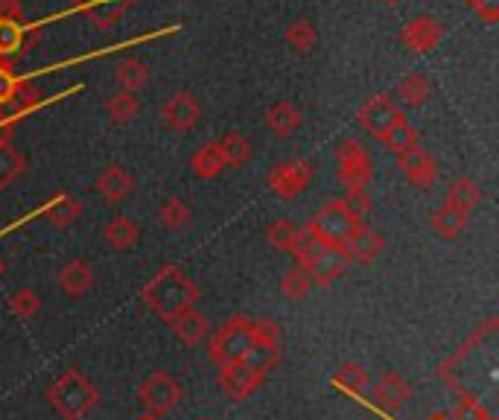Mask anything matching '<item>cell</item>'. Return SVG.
<instances>
[{
  "mask_svg": "<svg viewBox=\"0 0 499 420\" xmlns=\"http://www.w3.org/2000/svg\"><path fill=\"white\" fill-rule=\"evenodd\" d=\"M141 298L161 321H167L170 324L172 318H179L181 313L193 310L196 301H199V287L190 280V275H187L181 266L170 263L141 289Z\"/></svg>",
  "mask_w": 499,
  "mask_h": 420,
  "instance_id": "1",
  "label": "cell"
},
{
  "mask_svg": "<svg viewBox=\"0 0 499 420\" xmlns=\"http://www.w3.org/2000/svg\"><path fill=\"white\" fill-rule=\"evenodd\" d=\"M47 400L61 420H85L99 400L97 386L77 368H68L47 388Z\"/></svg>",
  "mask_w": 499,
  "mask_h": 420,
  "instance_id": "2",
  "label": "cell"
},
{
  "mask_svg": "<svg viewBox=\"0 0 499 420\" xmlns=\"http://www.w3.org/2000/svg\"><path fill=\"white\" fill-rule=\"evenodd\" d=\"M252 344H254V318L234 315L210 336L208 356L217 368H226V365L240 362L243 356L252 351Z\"/></svg>",
  "mask_w": 499,
  "mask_h": 420,
  "instance_id": "3",
  "label": "cell"
},
{
  "mask_svg": "<svg viewBox=\"0 0 499 420\" xmlns=\"http://www.w3.org/2000/svg\"><path fill=\"white\" fill-rule=\"evenodd\" d=\"M356 225V219L347 214L345 205L336 199V202H324L319 207V214L307 222V233H313V237L324 245V249L330 251H339L345 240L351 237V231Z\"/></svg>",
  "mask_w": 499,
  "mask_h": 420,
  "instance_id": "4",
  "label": "cell"
},
{
  "mask_svg": "<svg viewBox=\"0 0 499 420\" xmlns=\"http://www.w3.org/2000/svg\"><path fill=\"white\" fill-rule=\"evenodd\" d=\"M184 397L181 382L176 377H170L167 370H155L149 374L141 386H137V400H141L143 412L164 417L179 406V400Z\"/></svg>",
  "mask_w": 499,
  "mask_h": 420,
  "instance_id": "5",
  "label": "cell"
},
{
  "mask_svg": "<svg viewBox=\"0 0 499 420\" xmlns=\"http://www.w3.org/2000/svg\"><path fill=\"white\" fill-rule=\"evenodd\" d=\"M310 181H313V164L304 158H295V160H281V164H274L266 176V184L269 190L278 196V199L290 202V199H298L307 187Z\"/></svg>",
  "mask_w": 499,
  "mask_h": 420,
  "instance_id": "6",
  "label": "cell"
},
{
  "mask_svg": "<svg viewBox=\"0 0 499 420\" xmlns=\"http://www.w3.org/2000/svg\"><path fill=\"white\" fill-rule=\"evenodd\" d=\"M336 176L345 187H368L374 167L371 155L359 141H342L336 150Z\"/></svg>",
  "mask_w": 499,
  "mask_h": 420,
  "instance_id": "7",
  "label": "cell"
},
{
  "mask_svg": "<svg viewBox=\"0 0 499 420\" xmlns=\"http://www.w3.org/2000/svg\"><path fill=\"white\" fill-rule=\"evenodd\" d=\"M161 120H164L167 129L184 134L196 129V123L202 120V105L196 103V96L190 91H176L161 105Z\"/></svg>",
  "mask_w": 499,
  "mask_h": 420,
  "instance_id": "8",
  "label": "cell"
},
{
  "mask_svg": "<svg viewBox=\"0 0 499 420\" xmlns=\"http://www.w3.org/2000/svg\"><path fill=\"white\" fill-rule=\"evenodd\" d=\"M385 249V240H383V233L380 231H374L371 225H365V222H356L354 231H351V237L345 240L342 245V257L347 263H374L377 257L383 254Z\"/></svg>",
  "mask_w": 499,
  "mask_h": 420,
  "instance_id": "9",
  "label": "cell"
},
{
  "mask_svg": "<svg viewBox=\"0 0 499 420\" xmlns=\"http://www.w3.org/2000/svg\"><path fill=\"white\" fill-rule=\"evenodd\" d=\"M441 39H444V27H441V21L432 18V15L411 18L406 27L401 30V44L406 47L409 53H415V56H423V53L435 50V47L441 44Z\"/></svg>",
  "mask_w": 499,
  "mask_h": 420,
  "instance_id": "10",
  "label": "cell"
},
{
  "mask_svg": "<svg viewBox=\"0 0 499 420\" xmlns=\"http://www.w3.org/2000/svg\"><path fill=\"white\" fill-rule=\"evenodd\" d=\"M401 105H397L389 94H374L371 100L359 108V126H363L374 138H383L397 120H401Z\"/></svg>",
  "mask_w": 499,
  "mask_h": 420,
  "instance_id": "11",
  "label": "cell"
},
{
  "mask_svg": "<svg viewBox=\"0 0 499 420\" xmlns=\"http://www.w3.org/2000/svg\"><path fill=\"white\" fill-rule=\"evenodd\" d=\"M217 379H219V388L226 391V397H231V400H248L260 386H263V377L254 374V370L243 362L219 368Z\"/></svg>",
  "mask_w": 499,
  "mask_h": 420,
  "instance_id": "12",
  "label": "cell"
},
{
  "mask_svg": "<svg viewBox=\"0 0 499 420\" xmlns=\"http://www.w3.org/2000/svg\"><path fill=\"white\" fill-rule=\"evenodd\" d=\"M397 167L420 190H430L435 178H439V164H435V158L423 146H415V150L397 155Z\"/></svg>",
  "mask_w": 499,
  "mask_h": 420,
  "instance_id": "13",
  "label": "cell"
},
{
  "mask_svg": "<svg viewBox=\"0 0 499 420\" xmlns=\"http://www.w3.org/2000/svg\"><path fill=\"white\" fill-rule=\"evenodd\" d=\"M371 397H374V406H380L385 412H394L411 400V386L397 374V370H385V374L374 382Z\"/></svg>",
  "mask_w": 499,
  "mask_h": 420,
  "instance_id": "14",
  "label": "cell"
},
{
  "mask_svg": "<svg viewBox=\"0 0 499 420\" xmlns=\"http://www.w3.org/2000/svg\"><path fill=\"white\" fill-rule=\"evenodd\" d=\"M134 190V178L129 169H123L120 164H108L103 172L97 176V193L103 196L106 202L120 205L123 199H129Z\"/></svg>",
  "mask_w": 499,
  "mask_h": 420,
  "instance_id": "15",
  "label": "cell"
},
{
  "mask_svg": "<svg viewBox=\"0 0 499 420\" xmlns=\"http://www.w3.org/2000/svg\"><path fill=\"white\" fill-rule=\"evenodd\" d=\"M35 39H39V35L30 39V30L21 27V21H0V65L9 68Z\"/></svg>",
  "mask_w": 499,
  "mask_h": 420,
  "instance_id": "16",
  "label": "cell"
},
{
  "mask_svg": "<svg viewBox=\"0 0 499 420\" xmlns=\"http://www.w3.org/2000/svg\"><path fill=\"white\" fill-rule=\"evenodd\" d=\"M170 327L179 336V342L187 344V348H196V344H202L210 336V321L199 313L196 306H193V310L181 313L179 318H172Z\"/></svg>",
  "mask_w": 499,
  "mask_h": 420,
  "instance_id": "17",
  "label": "cell"
},
{
  "mask_svg": "<svg viewBox=\"0 0 499 420\" xmlns=\"http://www.w3.org/2000/svg\"><path fill=\"white\" fill-rule=\"evenodd\" d=\"M59 287L65 295H70V298H82L85 292H88L94 287V271L91 266L85 260H68L65 266L59 269Z\"/></svg>",
  "mask_w": 499,
  "mask_h": 420,
  "instance_id": "18",
  "label": "cell"
},
{
  "mask_svg": "<svg viewBox=\"0 0 499 420\" xmlns=\"http://www.w3.org/2000/svg\"><path fill=\"white\" fill-rule=\"evenodd\" d=\"M301 123H304L301 111H298L292 103H283V100L269 105L266 114H263V126L278 134V138H290V134H295L298 129H301Z\"/></svg>",
  "mask_w": 499,
  "mask_h": 420,
  "instance_id": "19",
  "label": "cell"
},
{
  "mask_svg": "<svg viewBox=\"0 0 499 420\" xmlns=\"http://www.w3.org/2000/svg\"><path fill=\"white\" fill-rule=\"evenodd\" d=\"M345 269H347V260L342 257V251H330V249H324L313 263H310L304 271L310 275V280L319 283V287H330L333 280H339L345 275Z\"/></svg>",
  "mask_w": 499,
  "mask_h": 420,
  "instance_id": "20",
  "label": "cell"
},
{
  "mask_svg": "<svg viewBox=\"0 0 499 420\" xmlns=\"http://www.w3.org/2000/svg\"><path fill=\"white\" fill-rule=\"evenodd\" d=\"M103 237L115 251H129L141 242V228H137V222L129 216H115L103 228Z\"/></svg>",
  "mask_w": 499,
  "mask_h": 420,
  "instance_id": "21",
  "label": "cell"
},
{
  "mask_svg": "<svg viewBox=\"0 0 499 420\" xmlns=\"http://www.w3.org/2000/svg\"><path fill=\"white\" fill-rule=\"evenodd\" d=\"M82 216V202L70 193H59L53 202L44 205V219L53 228H70Z\"/></svg>",
  "mask_w": 499,
  "mask_h": 420,
  "instance_id": "22",
  "label": "cell"
},
{
  "mask_svg": "<svg viewBox=\"0 0 499 420\" xmlns=\"http://www.w3.org/2000/svg\"><path fill=\"white\" fill-rule=\"evenodd\" d=\"M430 225H432V231L439 233L441 240H456V237H461V231L467 228V214H465V210L450 207V205H441L430 216Z\"/></svg>",
  "mask_w": 499,
  "mask_h": 420,
  "instance_id": "23",
  "label": "cell"
},
{
  "mask_svg": "<svg viewBox=\"0 0 499 420\" xmlns=\"http://www.w3.org/2000/svg\"><path fill=\"white\" fill-rule=\"evenodd\" d=\"M217 146H219L222 160H226V167H234V169H243L254 155L252 141H248L245 134H240V132H228Z\"/></svg>",
  "mask_w": 499,
  "mask_h": 420,
  "instance_id": "24",
  "label": "cell"
},
{
  "mask_svg": "<svg viewBox=\"0 0 499 420\" xmlns=\"http://www.w3.org/2000/svg\"><path fill=\"white\" fill-rule=\"evenodd\" d=\"M479 202H482V190L473 178H456V181H450V187H447V193H444V205L465 210V214L476 207Z\"/></svg>",
  "mask_w": 499,
  "mask_h": 420,
  "instance_id": "25",
  "label": "cell"
},
{
  "mask_svg": "<svg viewBox=\"0 0 499 420\" xmlns=\"http://www.w3.org/2000/svg\"><path fill=\"white\" fill-rule=\"evenodd\" d=\"M190 169H193V176L196 178H217L222 169H226V160H222L219 155V146L217 143H205V146H199V150L193 152L190 158Z\"/></svg>",
  "mask_w": 499,
  "mask_h": 420,
  "instance_id": "26",
  "label": "cell"
},
{
  "mask_svg": "<svg viewBox=\"0 0 499 420\" xmlns=\"http://www.w3.org/2000/svg\"><path fill=\"white\" fill-rule=\"evenodd\" d=\"M430 94H432V85L423 73H406V77L397 82V96H401V103L409 108L423 105L430 100Z\"/></svg>",
  "mask_w": 499,
  "mask_h": 420,
  "instance_id": "27",
  "label": "cell"
},
{
  "mask_svg": "<svg viewBox=\"0 0 499 420\" xmlns=\"http://www.w3.org/2000/svg\"><path fill=\"white\" fill-rule=\"evenodd\" d=\"M115 79H117V85H120V91L134 94V91L146 88V82H149V68L143 65L141 59H123L120 65H117V70H115Z\"/></svg>",
  "mask_w": 499,
  "mask_h": 420,
  "instance_id": "28",
  "label": "cell"
},
{
  "mask_svg": "<svg viewBox=\"0 0 499 420\" xmlns=\"http://www.w3.org/2000/svg\"><path fill=\"white\" fill-rule=\"evenodd\" d=\"M18 91H21V79L12 73V68L0 65V117L21 120V114H18Z\"/></svg>",
  "mask_w": 499,
  "mask_h": 420,
  "instance_id": "29",
  "label": "cell"
},
{
  "mask_svg": "<svg viewBox=\"0 0 499 420\" xmlns=\"http://www.w3.org/2000/svg\"><path fill=\"white\" fill-rule=\"evenodd\" d=\"M385 146H389V150L394 152V155H403V152H409V150H415V146H420L418 141V132H415V126H411V123L406 120V117H401L394 123V126L389 129L380 138Z\"/></svg>",
  "mask_w": 499,
  "mask_h": 420,
  "instance_id": "30",
  "label": "cell"
},
{
  "mask_svg": "<svg viewBox=\"0 0 499 420\" xmlns=\"http://www.w3.org/2000/svg\"><path fill=\"white\" fill-rule=\"evenodd\" d=\"M333 386L345 394H363L368 388V370L359 362H345L333 374Z\"/></svg>",
  "mask_w": 499,
  "mask_h": 420,
  "instance_id": "31",
  "label": "cell"
},
{
  "mask_svg": "<svg viewBox=\"0 0 499 420\" xmlns=\"http://www.w3.org/2000/svg\"><path fill=\"white\" fill-rule=\"evenodd\" d=\"M278 360H281V348H274V344H252V351H248L245 356H243V365H248L254 370V374H260L266 379V374H272V368L278 365Z\"/></svg>",
  "mask_w": 499,
  "mask_h": 420,
  "instance_id": "32",
  "label": "cell"
},
{
  "mask_svg": "<svg viewBox=\"0 0 499 420\" xmlns=\"http://www.w3.org/2000/svg\"><path fill=\"white\" fill-rule=\"evenodd\" d=\"M298 233H301V228H298L292 219H274L272 225L263 231V237L274 251H292Z\"/></svg>",
  "mask_w": 499,
  "mask_h": 420,
  "instance_id": "33",
  "label": "cell"
},
{
  "mask_svg": "<svg viewBox=\"0 0 499 420\" xmlns=\"http://www.w3.org/2000/svg\"><path fill=\"white\" fill-rule=\"evenodd\" d=\"M27 169V160L12 143H0V193H4L21 172Z\"/></svg>",
  "mask_w": 499,
  "mask_h": 420,
  "instance_id": "34",
  "label": "cell"
},
{
  "mask_svg": "<svg viewBox=\"0 0 499 420\" xmlns=\"http://www.w3.org/2000/svg\"><path fill=\"white\" fill-rule=\"evenodd\" d=\"M106 114L115 123H132L137 114H141V100L129 91H120L106 100Z\"/></svg>",
  "mask_w": 499,
  "mask_h": 420,
  "instance_id": "35",
  "label": "cell"
},
{
  "mask_svg": "<svg viewBox=\"0 0 499 420\" xmlns=\"http://www.w3.org/2000/svg\"><path fill=\"white\" fill-rule=\"evenodd\" d=\"M286 41H290V47H292L295 53H307V50H313L316 41H319L316 23H313V21H307V18L292 21L290 27H286Z\"/></svg>",
  "mask_w": 499,
  "mask_h": 420,
  "instance_id": "36",
  "label": "cell"
},
{
  "mask_svg": "<svg viewBox=\"0 0 499 420\" xmlns=\"http://www.w3.org/2000/svg\"><path fill=\"white\" fill-rule=\"evenodd\" d=\"M190 207H187L181 199H167L164 205H161V225H164L167 231H181V228H187L190 225Z\"/></svg>",
  "mask_w": 499,
  "mask_h": 420,
  "instance_id": "37",
  "label": "cell"
},
{
  "mask_svg": "<svg viewBox=\"0 0 499 420\" xmlns=\"http://www.w3.org/2000/svg\"><path fill=\"white\" fill-rule=\"evenodd\" d=\"M310 287H313V280H310L304 269H292L281 278V292H283V298H290V301H304Z\"/></svg>",
  "mask_w": 499,
  "mask_h": 420,
  "instance_id": "38",
  "label": "cell"
},
{
  "mask_svg": "<svg viewBox=\"0 0 499 420\" xmlns=\"http://www.w3.org/2000/svg\"><path fill=\"white\" fill-rule=\"evenodd\" d=\"M9 310L15 313L21 321H32L35 315L42 313V298H39V292H32V289H18V292L9 298Z\"/></svg>",
  "mask_w": 499,
  "mask_h": 420,
  "instance_id": "39",
  "label": "cell"
},
{
  "mask_svg": "<svg viewBox=\"0 0 499 420\" xmlns=\"http://www.w3.org/2000/svg\"><path fill=\"white\" fill-rule=\"evenodd\" d=\"M321 251H324V245L313 237V233H307V231L301 228V233H298V240H295V245H292L290 254L298 260V269H307Z\"/></svg>",
  "mask_w": 499,
  "mask_h": 420,
  "instance_id": "40",
  "label": "cell"
},
{
  "mask_svg": "<svg viewBox=\"0 0 499 420\" xmlns=\"http://www.w3.org/2000/svg\"><path fill=\"white\" fill-rule=\"evenodd\" d=\"M345 205V210L351 214L356 222H363L371 210V196H368V187H347V193L339 199Z\"/></svg>",
  "mask_w": 499,
  "mask_h": 420,
  "instance_id": "41",
  "label": "cell"
},
{
  "mask_svg": "<svg viewBox=\"0 0 499 420\" xmlns=\"http://www.w3.org/2000/svg\"><path fill=\"white\" fill-rule=\"evenodd\" d=\"M453 420H496L494 412L485 409L482 403H470V400H458V406L450 412Z\"/></svg>",
  "mask_w": 499,
  "mask_h": 420,
  "instance_id": "42",
  "label": "cell"
},
{
  "mask_svg": "<svg viewBox=\"0 0 499 420\" xmlns=\"http://www.w3.org/2000/svg\"><path fill=\"white\" fill-rule=\"evenodd\" d=\"M254 342L257 344H274L281 348V330L269 318H254Z\"/></svg>",
  "mask_w": 499,
  "mask_h": 420,
  "instance_id": "43",
  "label": "cell"
},
{
  "mask_svg": "<svg viewBox=\"0 0 499 420\" xmlns=\"http://www.w3.org/2000/svg\"><path fill=\"white\" fill-rule=\"evenodd\" d=\"M0 21H21V0H0Z\"/></svg>",
  "mask_w": 499,
  "mask_h": 420,
  "instance_id": "44",
  "label": "cell"
},
{
  "mask_svg": "<svg viewBox=\"0 0 499 420\" xmlns=\"http://www.w3.org/2000/svg\"><path fill=\"white\" fill-rule=\"evenodd\" d=\"M73 4H77V6L82 4L85 12H88V9H97V6H123V9H126L132 0H73Z\"/></svg>",
  "mask_w": 499,
  "mask_h": 420,
  "instance_id": "45",
  "label": "cell"
},
{
  "mask_svg": "<svg viewBox=\"0 0 499 420\" xmlns=\"http://www.w3.org/2000/svg\"><path fill=\"white\" fill-rule=\"evenodd\" d=\"M467 4H470L473 9H479L488 21L496 18V0H467Z\"/></svg>",
  "mask_w": 499,
  "mask_h": 420,
  "instance_id": "46",
  "label": "cell"
},
{
  "mask_svg": "<svg viewBox=\"0 0 499 420\" xmlns=\"http://www.w3.org/2000/svg\"><path fill=\"white\" fill-rule=\"evenodd\" d=\"M427 420H453V417H450V412H435V415H430Z\"/></svg>",
  "mask_w": 499,
  "mask_h": 420,
  "instance_id": "47",
  "label": "cell"
},
{
  "mask_svg": "<svg viewBox=\"0 0 499 420\" xmlns=\"http://www.w3.org/2000/svg\"><path fill=\"white\" fill-rule=\"evenodd\" d=\"M134 420H161L158 415H149V412H143V415H137Z\"/></svg>",
  "mask_w": 499,
  "mask_h": 420,
  "instance_id": "48",
  "label": "cell"
},
{
  "mask_svg": "<svg viewBox=\"0 0 499 420\" xmlns=\"http://www.w3.org/2000/svg\"><path fill=\"white\" fill-rule=\"evenodd\" d=\"M385 4H389V6H397V4H403V0H385Z\"/></svg>",
  "mask_w": 499,
  "mask_h": 420,
  "instance_id": "49",
  "label": "cell"
},
{
  "mask_svg": "<svg viewBox=\"0 0 499 420\" xmlns=\"http://www.w3.org/2000/svg\"><path fill=\"white\" fill-rule=\"evenodd\" d=\"M0 275H4V263H0Z\"/></svg>",
  "mask_w": 499,
  "mask_h": 420,
  "instance_id": "50",
  "label": "cell"
},
{
  "mask_svg": "<svg viewBox=\"0 0 499 420\" xmlns=\"http://www.w3.org/2000/svg\"><path fill=\"white\" fill-rule=\"evenodd\" d=\"M199 420H210V417H199Z\"/></svg>",
  "mask_w": 499,
  "mask_h": 420,
  "instance_id": "51",
  "label": "cell"
}]
</instances>
